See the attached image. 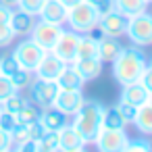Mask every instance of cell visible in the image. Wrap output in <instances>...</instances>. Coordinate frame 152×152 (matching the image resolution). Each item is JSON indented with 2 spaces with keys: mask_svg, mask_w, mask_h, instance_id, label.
I'll use <instances>...</instances> for the list:
<instances>
[{
  "mask_svg": "<svg viewBox=\"0 0 152 152\" xmlns=\"http://www.w3.org/2000/svg\"><path fill=\"white\" fill-rule=\"evenodd\" d=\"M7 150H13V137L7 129L0 127V152H7Z\"/></svg>",
  "mask_w": 152,
  "mask_h": 152,
  "instance_id": "8d00e7d4",
  "label": "cell"
},
{
  "mask_svg": "<svg viewBox=\"0 0 152 152\" xmlns=\"http://www.w3.org/2000/svg\"><path fill=\"white\" fill-rule=\"evenodd\" d=\"M83 102H86V98H83V92H81V90H58V94H56L52 106H54L56 110L65 113L67 117H73V115L81 108Z\"/></svg>",
  "mask_w": 152,
  "mask_h": 152,
  "instance_id": "8fae6325",
  "label": "cell"
},
{
  "mask_svg": "<svg viewBox=\"0 0 152 152\" xmlns=\"http://www.w3.org/2000/svg\"><path fill=\"white\" fill-rule=\"evenodd\" d=\"M127 121L119 113L117 106H104L102 108V129H125Z\"/></svg>",
  "mask_w": 152,
  "mask_h": 152,
  "instance_id": "cb8c5ba5",
  "label": "cell"
},
{
  "mask_svg": "<svg viewBox=\"0 0 152 152\" xmlns=\"http://www.w3.org/2000/svg\"><path fill=\"white\" fill-rule=\"evenodd\" d=\"M17 69H19V63H17V58L13 56V52H11V54H2V56H0V75L11 77Z\"/></svg>",
  "mask_w": 152,
  "mask_h": 152,
  "instance_id": "f1b7e54d",
  "label": "cell"
},
{
  "mask_svg": "<svg viewBox=\"0 0 152 152\" xmlns=\"http://www.w3.org/2000/svg\"><path fill=\"white\" fill-rule=\"evenodd\" d=\"M58 137H61V150L63 152H81L86 148V142L81 140V135L73 123L63 125L58 129Z\"/></svg>",
  "mask_w": 152,
  "mask_h": 152,
  "instance_id": "4fadbf2b",
  "label": "cell"
},
{
  "mask_svg": "<svg viewBox=\"0 0 152 152\" xmlns=\"http://www.w3.org/2000/svg\"><path fill=\"white\" fill-rule=\"evenodd\" d=\"M113 65V77L119 86H127L133 81H140L144 69L148 67V61L140 46H123L119 56L110 63Z\"/></svg>",
  "mask_w": 152,
  "mask_h": 152,
  "instance_id": "6da1fadb",
  "label": "cell"
},
{
  "mask_svg": "<svg viewBox=\"0 0 152 152\" xmlns=\"http://www.w3.org/2000/svg\"><path fill=\"white\" fill-rule=\"evenodd\" d=\"M133 125L140 133L144 135H152V106L146 102L142 106H137V113H135V119H133Z\"/></svg>",
  "mask_w": 152,
  "mask_h": 152,
  "instance_id": "7402d4cb",
  "label": "cell"
},
{
  "mask_svg": "<svg viewBox=\"0 0 152 152\" xmlns=\"http://www.w3.org/2000/svg\"><path fill=\"white\" fill-rule=\"evenodd\" d=\"M61 2L67 7V9H71V7H75V4H79L81 2V0H61Z\"/></svg>",
  "mask_w": 152,
  "mask_h": 152,
  "instance_id": "60d3db41",
  "label": "cell"
},
{
  "mask_svg": "<svg viewBox=\"0 0 152 152\" xmlns=\"http://www.w3.org/2000/svg\"><path fill=\"white\" fill-rule=\"evenodd\" d=\"M34 23H36V17H34V15H29V13L21 11V9H13V11H11L9 25H11V29L15 31V36H23V38L29 36Z\"/></svg>",
  "mask_w": 152,
  "mask_h": 152,
  "instance_id": "2e32d148",
  "label": "cell"
},
{
  "mask_svg": "<svg viewBox=\"0 0 152 152\" xmlns=\"http://www.w3.org/2000/svg\"><path fill=\"white\" fill-rule=\"evenodd\" d=\"M88 2L98 15H106L115 9V0H88Z\"/></svg>",
  "mask_w": 152,
  "mask_h": 152,
  "instance_id": "d590c367",
  "label": "cell"
},
{
  "mask_svg": "<svg viewBox=\"0 0 152 152\" xmlns=\"http://www.w3.org/2000/svg\"><path fill=\"white\" fill-rule=\"evenodd\" d=\"M83 83H86V81H83L81 75L75 71L73 63L65 65L63 71H61V75L56 77V86H58V90H83Z\"/></svg>",
  "mask_w": 152,
  "mask_h": 152,
  "instance_id": "ac0fdd59",
  "label": "cell"
},
{
  "mask_svg": "<svg viewBox=\"0 0 152 152\" xmlns=\"http://www.w3.org/2000/svg\"><path fill=\"white\" fill-rule=\"evenodd\" d=\"M61 31H63V25H54V23H48V21H42V19H40V21L34 23V27H31V31H29V38H31L40 48L50 50V48L56 44Z\"/></svg>",
  "mask_w": 152,
  "mask_h": 152,
  "instance_id": "ba28073f",
  "label": "cell"
},
{
  "mask_svg": "<svg viewBox=\"0 0 152 152\" xmlns=\"http://www.w3.org/2000/svg\"><path fill=\"white\" fill-rule=\"evenodd\" d=\"M96 29L102 36H108V38H123L125 36V29H127V17H123L121 13H117L113 9L110 13L98 17Z\"/></svg>",
  "mask_w": 152,
  "mask_h": 152,
  "instance_id": "30bf717a",
  "label": "cell"
},
{
  "mask_svg": "<svg viewBox=\"0 0 152 152\" xmlns=\"http://www.w3.org/2000/svg\"><path fill=\"white\" fill-rule=\"evenodd\" d=\"M148 65H150V67H152V58H150V63H148Z\"/></svg>",
  "mask_w": 152,
  "mask_h": 152,
  "instance_id": "7bdbcfd3",
  "label": "cell"
},
{
  "mask_svg": "<svg viewBox=\"0 0 152 152\" xmlns=\"http://www.w3.org/2000/svg\"><path fill=\"white\" fill-rule=\"evenodd\" d=\"M125 36L129 38V42L133 46H140V48L152 46V15L148 11H144L140 15L129 17Z\"/></svg>",
  "mask_w": 152,
  "mask_h": 152,
  "instance_id": "277c9868",
  "label": "cell"
},
{
  "mask_svg": "<svg viewBox=\"0 0 152 152\" xmlns=\"http://www.w3.org/2000/svg\"><path fill=\"white\" fill-rule=\"evenodd\" d=\"M127 131L125 129H100L94 140V146L100 152H123L127 146Z\"/></svg>",
  "mask_w": 152,
  "mask_h": 152,
  "instance_id": "52a82bcc",
  "label": "cell"
},
{
  "mask_svg": "<svg viewBox=\"0 0 152 152\" xmlns=\"http://www.w3.org/2000/svg\"><path fill=\"white\" fill-rule=\"evenodd\" d=\"M44 2H46V0H19L15 9H21V11H25V13L38 17V13H40L42 7H44Z\"/></svg>",
  "mask_w": 152,
  "mask_h": 152,
  "instance_id": "4dcf8cb0",
  "label": "cell"
},
{
  "mask_svg": "<svg viewBox=\"0 0 152 152\" xmlns=\"http://www.w3.org/2000/svg\"><path fill=\"white\" fill-rule=\"evenodd\" d=\"M148 150H152V142L150 140H146V137H133L131 140L129 137L123 152H148Z\"/></svg>",
  "mask_w": 152,
  "mask_h": 152,
  "instance_id": "f546056e",
  "label": "cell"
},
{
  "mask_svg": "<svg viewBox=\"0 0 152 152\" xmlns=\"http://www.w3.org/2000/svg\"><path fill=\"white\" fill-rule=\"evenodd\" d=\"M102 65H104V63H102L100 58H75V61H73V67H75V71L81 75L83 81H92V79L100 77Z\"/></svg>",
  "mask_w": 152,
  "mask_h": 152,
  "instance_id": "e0dca14e",
  "label": "cell"
},
{
  "mask_svg": "<svg viewBox=\"0 0 152 152\" xmlns=\"http://www.w3.org/2000/svg\"><path fill=\"white\" fill-rule=\"evenodd\" d=\"M40 106L38 104H34V102H29L27 100V104L21 108V113L17 115V121L19 123H23V125H29V123H36V121H40Z\"/></svg>",
  "mask_w": 152,
  "mask_h": 152,
  "instance_id": "484cf974",
  "label": "cell"
},
{
  "mask_svg": "<svg viewBox=\"0 0 152 152\" xmlns=\"http://www.w3.org/2000/svg\"><path fill=\"white\" fill-rule=\"evenodd\" d=\"M11 81H13V86L21 92V90H25V88H29V83H31V79H34V73L31 71H27V69H23V67H19L11 77H9Z\"/></svg>",
  "mask_w": 152,
  "mask_h": 152,
  "instance_id": "4316f807",
  "label": "cell"
},
{
  "mask_svg": "<svg viewBox=\"0 0 152 152\" xmlns=\"http://www.w3.org/2000/svg\"><path fill=\"white\" fill-rule=\"evenodd\" d=\"M27 104V98H23L19 92H15L13 96H9L2 104H0V106H2L4 110H9V113H13V115H19L21 113V108Z\"/></svg>",
  "mask_w": 152,
  "mask_h": 152,
  "instance_id": "83f0119b",
  "label": "cell"
},
{
  "mask_svg": "<svg viewBox=\"0 0 152 152\" xmlns=\"http://www.w3.org/2000/svg\"><path fill=\"white\" fill-rule=\"evenodd\" d=\"M67 7L61 2V0H46L42 11L38 13V17L42 21H48V23H54V25H65L67 21Z\"/></svg>",
  "mask_w": 152,
  "mask_h": 152,
  "instance_id": "5bb4252c",
  "label": "cell"
},
{
  "mask_svg": "<svg viewBox=\"0 0 152 152\" xmlns=\"http://www.w3.org/2000/svg\"><path fill=\"white\" fill-rule=\"evenodd\" d=\"M11 11H13V9L4 7V4H0V23H9V19H11Z\"/></svg>",
  "mask_w": 152,
  "mask_h": 152,
  "instance_id": "f35d334b",
  "label": "cell"
},
{
  "mask_svg": "<svg viewBox=\"0 0 152 152\" xmlns=\"http://www.w3.org/2000/svg\"><path fill=\"white\" fill-rule=\"evenodd\" d=\"M146 9H148V0H115V11L127 19L144 13Z\"/></svg>",
  "mask_w": 152,
  "mask_h": 152,
  "instance_id": "603a6c76",
  "label": "cell"
},
{
  "mask_svg": "<svg viewBox=\"0 0 152 152\" xmlns=\"http://www.w3.org/2000/svg\"><path fill=\"white\" fill-rule=\"evenodd\" d=\"M75 58H98V38L94 34H81L79 36Z\"/></svg>",
  "mask_w": 152,
  "mask_h": 152,
  "instance_id": "44dd1931",
  "label": "cell"
},
{
  "mask_svg": "<svg viewBox=\"0 0 152 152\" xmlns=\"http://www.w3.org/2000/svg\"><path fill=\"white\" fill-rule=\"evenodd\" d=\"M79 36H81V34H77V31H73V29H63L61 36H58V40H56V44L50 48V52L56 54L65 65L73 63V61H75V50H77Z\"/></svg>",
  "mask_w": 152,
  "mask_h": 152,
  "instance_id": "9c48e42d",
  "label": "cell"
},
{
  "mask_svg": "<svg viewBox=\"0 0 152 152\" xmlns=\"http://www.w3.org/2000/svg\"><path fill=\"white\" fill-rule=\"evenodd\" d=\"M56 150H61L58 131H44V135L38 140V152H56Z\"/></svg>",
  "mask_w": 152,
  "mask_h": 152,
  "instance_id": "d4e9b609",
  "label": "cell"
},
{
  "mask_svg": "<svg viewBox=\"0 0 152 152\" xmlns=\"http://www.w3.org/2000/svg\"><path fill=\"white\" fill-rule=\"evenodd\" d=\"M140 83L148 90V94H152V67H150V65L144 69V73H142V77H140Z\"/></svg>",
  "mask_w": 152,
  "mask_h": 152,
  "instance_id": "74e56055",
  "label": "cell"
},
{
  "mask_svg": "<svg viewBox=\"0 0 152 152\" xmlns=\"http://www.w3.org/2000/svg\"><path fill=\"white\" fill-rule=\"evenodd\" d=\"M148 104H150V106H152V94H150V98H148Z\"/></svg>",
  "mask_w": 152,
  "mask_h": 152,
  "instance_id": "b9f144b4",
  "label": "cell"
},
{
  "mask_svg": "<svg viewBox=\"0 0 152 152\" xmlns=\"http://www.w3.org/2000/svg\"><path fill=\"white\" fill-rule=\"evenodd\" d=\"M63 67H65V63L56 56V54H52L50 50H46L44 52V56H42V61H40V65L36 67V77H40V79H48V81H56V77L61 75V71H63Z\"/></svg>",
  "mask_w": 152,
  "mask_h": 152,
  "instance_id": "7c38bea8",
  "label": "cell"
},
{
  "mask_svg": "<svg viewBox=\"0 0 152 152\" xmlns=\"http://www.w3.org/2000/svg\"><path fill=\"white\" fill-rule=\"evenodd\" d=\"M102 104L96 100H86L81 104V108L73 115V125L79 131L81 140L88 144H94L96 135L102 129Z\"/></svg>",
  "mask_w": 152,
  "mask_h": 152,
  "instance_id": "7a4b0ae2",
  "label": "cell"
},
{
  "mask_svg": "<svg viewBox=\"0 0 152 152\" xmlns=\"http://www.w3.org/2000/svg\"><path fill=\"white\" fill-rule=\"evenodd\" d=\"M15 92H19V90L13 86V81L7 75H0V104H2L9 96H13Z\"/></svg>",
  "mask_w": 152,
  "mask_h": 152,
  "instance_id": "d6a6232c",
  "label": "cell"
},
{
  "mask_svg": "<svg viewBox=\"0 0 152 152\" xmlns=\"http://www.w3.org/2000/svg\"><path fill=\"white\" fill-rule=\"evenodd\" d=\"M17 2H19V0H0V4H4V7H9V9H15Z\"/></svg>",
  "mask_w": 152,
  "mask_h": 152,
  "instance_id": "ab89813d",
  "label": "cell"
},
{
  "mask_svg": "<svg viewBox=\"0 0 152 152\" xmlns=\"http://www.w3.org/2000/svg\"><path fill=\"white\" fill-rule=\"evenodd\" d=\"M115 106L119 108V113L123 115V119L127 121V125H129V123H133L135 113H137V106H133L131 102H125V100H121V98H119V102H117Z\"/></svg>",
  "mask_w": 152,
  "mask_h": 152,
  "instance_id": "1f68e13d",
  "label": "cell"
},
{
  "mask_svg": "<svg viewBox=\"0 0 152 152\" xmlns=\"http://www.w3.org/2000/svg\"><path fill=\"white\" fill-rule=\"evenodd\" d=\"M98 58L102 61V63H113L117 56H119V52L123 50V44L119 42V38H108V36H102L100 31H98Z\"/></svg>",
  "mask_w": 152,
  "mask_h": 152,
  "instance_id": "9a60e30c",
  "label": "cell"
},
{
  "mask_svg": "<svg viewBox=\"0 0 152 152\" xmlns=\"http://www.w3.org/2000/svg\"><path fill=\"white\" fill-rule=\"evenodd\" d=\"M98 17L100 15L90 7L88 0H81L79 4H75L67 11L65 25H69V29H73L77 34H92L98 25Z\"/></svg>",
  "mask_w": 152,
  "mask_h": 152,
  "instance_id": "3957f363",
  "label": "cell"
},
{
  "mask_svg": "<svg viewBox=\"0 0 152 152\" xmlns=\"http://www.w3.org/2000/svg\"><path fill=\"white\" fill-rule=\"evenodd\" d=\"M15 31L11 29V25L9 23H0V48H7V46H11L13 42H15Z\"/></svg>",
  "mask_w": 152,
  "mask_h": 152,
  "instance_id": "836d02e7",
  "label": "cell"
},
{
  "mask_svg": "<svg viewBox=\"0 0 152 152\" xmlns=\"http://www.w3.org/2000/svg\"><path fill=\"white\" fill-rule=\"evenodd\" d=\"M15 125H17V115H13V113H9V110H4L0 106V127L11 133L15 129Z\"/></svg>",
  "mask_w": 152,
  "mask_h": 152,
  "instance_id": "e575fe53",
  "label": "cell"
},
{
  "mask_svg": "<svg viewBox=\"0 0 152 152\" xmlns=\"http://www.w3.org/2000/svg\"><path fill=\"white\" fill-rule=\"evenodd\" d=\"M148 4H152V0H148Z\"/></svg>",
  "mask_w": 152,
  "mask_h": 152,
  "instance_id": "ee69618b",
  "label": "cell"
},
{
  "mask_svg": "<svg viewBox=\"0 0 152 152\" xmlns=\"http://www.w3.org/2000/svg\"><path fill=\"white\" fill-rule=\"evenodd\" d=\"M44 48H40L31 38H25V40H21L17 46H15V50H13V56L17 58V63H19V67H23V69H27V71H36V67L40 65V61H42V56H44Z\"/></svg>",
  "mask_w": 152,
  "mask_h": 152,
  "instance_id": "5b68a950",
  "label": "cell"
},
{
  "mask_svg": "<svg viewBox=\"0 0 152 152\" xmlns=\"http://www.w3.org/2000/svg\"><path fill=\"white\" fill-rule=\"evenodd\" d=\"M29 94H31V102L38 104L40 108H50L54 104V98L58 94V86L56 81H48V79H31L29 83Z\"/></svg>",
  "mask_w": 152,
  "mask_h": 152,
  "instance_id": "8992f818",
  "label": "cell"
},
{
  "mask_svg": "<svg viewBox=\"0 0 152 152\" xmlns=\"http://www.w3.org/2000/svg\"><path fill=\"white\" fill-rule=\"evenodd\" d=\"M67 119H69V117H67L65 113L56 110L54 106H50V108H42V110H40V123H42V127H44L46 131H58L63 125L69 123Z\"/></svg>",
  "mask_w": 152,
  "mask_h": 152,
  "instance_id": "ffe728a7",
  "label": "cell"
},
{
  "mask_svg": "<svg viewBox=\"0 0 152 152\" xmlns=\"http://www.w3.org/2000/svg\"><path fill=\"white\" fill-rule=\"evenodd\" d=\"M123 88V92H121V100H125V102H131L133 106H142V104H146L148 102V98H150V94H148V90L140 83V81H133V83H127V86H121Z\"/></svg>",
  "mask_w": 152,
  "mask_h": 152,
  "instance_id": "d6986e66",
  "label": "cell"
}]
</instances>
